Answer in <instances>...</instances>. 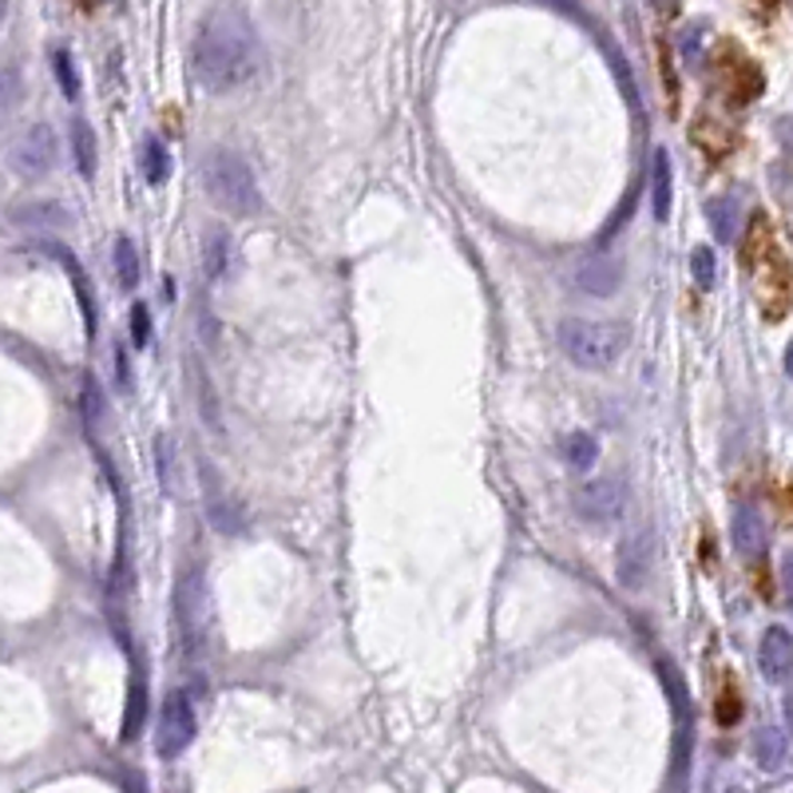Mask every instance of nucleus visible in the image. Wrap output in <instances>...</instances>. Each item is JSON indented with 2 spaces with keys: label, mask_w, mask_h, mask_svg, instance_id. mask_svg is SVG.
I'll return each mask as SVG.
<instances>
[{
  "label": "nucleus",
  "mask_w": 793,
  "mask_h": 793,
  "mask_svg": "<svg viewBox=\"0 0 793 793\" xmlns=\"http://www.w3.org/2000/svg\"><path fill=\"white\" fill-rule=\"evenodd\" d=\"M17 96H20L17 72H12V68H0V119L9 116V108L17 103Z\"/></svg>",
  "instance_id": "cd10ccee"
},
{
  "label": "nucleus",
  "mask_w": 793,
  "mask_h": 793,
  "mask_svg": "<svg viewBox=\"0 0 793 793\" xmlns=\"http://www.w3.org/2000/svg\"><path fill=\"white\" fill-rule=\"evenodd\" d=\"M754 762L766 774H777V770H785V762H790V739H785L782 726H762L754 734Z\"/></svg>",
  "instance_id": "dca6fc26"
},
{
  "label": "nucleus",
  "mask_w": 793,
  "mask_h": 793,
  "mask_svg": "<svg viewBox=\"0 0 793 793\" xmlns=\"http://www.w3.org/2000/svg\"><path fill=\"white\" fill-rule=\"evenodd\" d=\"M706 219H711V230L718 242H734V238H739V219H742L739 195H714V199L706 202Z\"/></svg>",
  "instance_id": "a211bd4d"
},
{
  "label": "nucleus",
  "mask_w": 793,
  "mask_h": 793,
  "mask_svg": "<svg viewBox=\"0 0 793 793\" xmlns=\"http://www.w3.org/2000/svg\"><path fill=\"white\" fill-rule=\"evenodd\" d=\"M575 282H579V290L595 294V298H612V294L623 286V258H615V255L587 258V262L575 270Z\"/></svg>",
  "instance_id": "f8f14e48"
},
{
  "label": "nucleus",
  "mask_w": 793,
  "mask_h": 793,
  "mask_svg": "<svg viewBox=\"0 0 793 793\" xmlns=\"http://www.w3.org/2000/svg\"><path fill=\"white\" fill-rule=\"evenodd\" d=\"M116 365H119V389H131V377H128V349L116 346Z\"/></svg>",
  "instance_id": "2f4dec72"
},
{
  "label": "nucleus",
  "mask_w": 793,
  "mask_h": 793,
  "mask_svg": "<svg viewBox=\"0 0 793 793\" xmlns=\"http://www.w3.org/2000/svg\"><path fill=\"white\" fill-rule=\"evenodd\" d=\"M143 179L151 187H163L171 179V156H167V147L159 136H147L143 139Z\"/></svg>",
  "instance_id": "412c9836"
},
{
  "label": "nucleus",
  "mask_w": 793,
  "mask_h": 793,
  "mask_svg": "<svg viewBox=\"0 0 793 793\" xmlns=\"http://www.w3.org/2000/svg\"><path fill=\"white\" fill-rule=\"evenodd\" d=\"M651 559H655L651 528L627 532V536H623V544H619V556H615V575H619V587H627V592H638V587L647 584Z\"/></svg>",
  "instance_id": "1a4fd4ad"
},
{
  "label": "nucleus",
  "mask_w": 793,
  "mask_h": 793,
  "mask_svg": "<svg viewBox=\"0 0 793 793\" xmlns=\"http://www.w3.org/2000/svg\"><path fill=\"white\" fill-rule=\"evenodd\" d=\"M202 476H207V480H202V488H207V516H210V524H215L222 536H238V532L247 528V521H242V508H238V504L219 488V476L210 473V465H202Z\"/></svg>",
  "instance_id": "ddd939ff"
},
{
  "label": "nucleus",
  "mask_w": 793,
  "mask_h": 793,
  "mask_svg": "<svg viewBox=\"0 0 793 793\" xmlns=\"http://www.w3.org/2000/svg\"><path fill=\"white\" fill-rule=\"evenodd\" d=\"M575 516L584 524H615L627 512V480L623 476H592L572 496Z\"/></svg>",
  "instance_id": "0eeeda50"
},
{
  "label": "nucleus",
  "mask_w": 793,
  "mask_h": 793,
  "mask_svg": "<svg viewBox=\"0 0 793 793\" xmlns=\"http://www.w3.org/2000/svg\"><path fill=\"white\" fill-rule=\"evenodd\" d=\"M52 68H56V80H60V91H65L68 100H76V96H80V72H76V60L65 52V48H56Z\"/></svg>",
  "instance_id": "b1692460"
},
{
  "label": "nucleus",
  "mask_w": 793,
  "mask_h": 793,
  "mask_svg": "<svg viewBox=\"0 0 793 793\" xmlns=\"http://www.w3.org/2000/svg\"><path fill=\"white\" fill-rule=\"evenodd\" d=\"M111 258H116V278L123 290H136L139 286V250L136 242H131L128 235L116 238V250H111Z\"/></svg>",
  "instance_id": "4be33fe9"
},
{
  "label": "nucleus",
  "mask_w": 793,
  "mask_h": 793,
  "mask_svg": "<svg viewBox=\"0 0 793 793\" xmlns=\"http://www.w3.org/2000/svg\"><path fill=\"white\" fill-rule=\"evenodd\" d=\"M663 671V686L666 698H671V714H675V742H671V766H675V782L683 785L686 770H691V754H694V706H691V691H686V678L675 663H658Z\"/></svg>",
  "instance_id": "20e7f679"
},
{
  "label": "nucleus",
  "mask_w": 793,
  "mask_h": 793,
  "mask_svg": "<svg viewBox=\"0 0 793 793\" xmlns=\"http://www.w3.org/2000/svg\"><path fill=\"white\" fill-rule=\"evenodd\" d=\"M83 420H88V429H96V425L103 420V397L91 377L83 381Z\"/></svg>",
  "instance_id": "bb28decb"
},
{
  "label": "nucleus",
  "mask_w": 793,
  "mask_h": 793,
  "mask_svg": "<svg viewBox=\"0 0 793 793\" xmlns=\"http://www.w3.org/2000/svg\"><path fill=\"white\" fill-rule=\"evenodd\" d=\"M175 623H179L182 647L199 655L207 638V587H202V572L191 564L175 579Z\"/></svg>",
  "instance_id": "39448f33"
},
{
  "label": "nucleus",
  "mask_w": 793,
  "mask_h": 793,
  "mask_svg": "<svg viewBox=\"0 0 793 793\" xmlns=\"http://www.w3.org/2000/svg\"><path fill=\"white\" fill-rule=\"evenodd\" d=\"M739 714H742V706H739V694H722V711H718V722L722 726H730V722H739Z\"/></svg>",
  "instance_id": "c756f323"
},
{
  "label": "nucleus",
  "mask_w": 793,
  "mask_h": 793,
  "mask_svg": "<svg viewBox=\"0 0 793 793\" xmlns=\"http://www.w3.org/2000/svg\"><path fill=\"white\" fill-rule=\"evenodd\" d=\"M4 17H9V0H0V28H4Z\"/></svg>",
  "instance_id": "72a5a7b5"
},
{
  "label": "nucleus",
  "mask_w": 793,
  "mask_h": 793,
  "mask_svg": "<svg viewBox=\"0 0 793 793\" xmlns=\"http://www.w3.org/2000/svg\"><path fill=\"white\" fill-rule=\"evenodd\" d=\"M195 734H199V714H195V703L187 691H171L159 706V722H156V754L163 762H175L182 750L191 746Z\"/></svg>",
  "instance_id": "423d86ee"
},
{
  "label": "nucleus",
  "mask_w": 793,
  "mask_h": 793,
  "mask_svg": "<svg viewBox=\"0 0 793 793\" xmlns=\"http://www.w3.org/2000/svg\"><path fill=\"white\" fill-rule=\"evenodd\" d=\"M647 4H651V9H658V12H671V9L678 4V0H647Z\"/></svg>",
  "instance_id": "473e14b6"
},
{
  "label": "nucleus",
  "mask_w": 793,
  "mask_h": 793,
  "mask_svg": "<svg viewBox=\"0 0 793 793\" xmlns=\"http://www.w3.org/2000/svg\"><path fill=\"white\" fill-rule=\"evenodd\" d=\"M671 202H675V171H671V151L658 147L651 159V215L658 222L671 219Z\"/></svg>",
  "instance_id": "4468645a"
},
{
  "label": "nucleus",
  "mask_w": 793,
  "mask_h": 793,
  "mask_svg": "<svg viewBox=\"0 0 793 793\" xmlns=\"http://www.w3.org/2000/svg\"><path fill=\"white\" fill-rule=\"evenodd\" d=\"M156 476H159V488H163L167 496H179L182 468H179V445H175L171 433H159L156 437Z\"/></svg>",
  "instance_id": "6ab92c4d"
},
{
  "label": "nucleus",
  "mask_w": 793,
  "mask_h": 793,
  "mask_svg": "<svg viewBox=\"0 0 793 793\" xmlns=\"http://www.w3.org/2000/svg\"><path fill=\"white\" fill-rule=\"evenodd\" d=\"M730 536H734V547L746 559H762L770 552V528L754 504H739L734 521H730Z\"/></svg>",
  "instance_id": "9b49d317"
},
{
  "label": "nucleus",
  "mask_w": 793,
  "mask_h": 793,
  "mask_svg": "<svg viewBox=\"0 0 793 793\" xmlns=\"http://www.w3.org/2000/svg\"><path fill=\"white\" fill-rule=\"evenodd\" d=\"M143 722H147V675L143 666H136V675L128 683V706H123V730H119V739L123 742H136L143 734Z\"/></svg>",
  "instance_id": "f3484780"
},
{
  "label": "nucleus",
  "mask_w": 793,
  "mask_h": 793,
  "mask_svg": "<svg viewBox=\"0 0 793 793\" xmlns=\"http://www.w3.org/2000/svg\"><path fill=\"white\" fill-rule=\"evenodd\" d=\"M757 666H762V678L774 686H785L793 675V638L785 627H766L762 635V647H757Z\"/></svg>",
  "instance_id": "9d476101"
},
{
  "label": "nucleus",
  "mask_w": 793,
  "mask_h": 793,
  "mask_svg": "<svg viewBox=\"0 0 793 793\" xmlns=\"http://www.w3.org/2000/svg\"><path fill=\"white\" fill-rule=\"evenodd\" d=\"M68 143H72L76 171H80L83 179H91V175H96V163H100V147H96V131H91V123L76 119L72 131H68Z\"/></svg>",
  "instance_id": "aec40b11"
},
{
  "label": "nucleus",
  "mask_w": 793,
  "mask_h": 793,
  "mask_svg": "<svg viewBox=\"0 0 793 793\" xmlns=\"http://www.w3.org/2000/svg\"><path fill=\"white\" fill-rule=\"evenodd\" d=\"M262 68V40L238 4H215L195 28L191 72L210 96L247 88Z\"/></svg>",
  "instance_id": "f257e3e1"
},
{
  "label": "nucleus",
  "mask_w": 793,
  "mask_h": 793,
  "mask_svg": "<svg viewBox=\"0 0 793 793\" xmlns=\"http://www.w3.org/2000/svg\"><path fill=\"white\" fill-rule=\"evenodd\" d=\"M56 159H60V143H56V131L48 123H32L24 136L12 143V167L24 179H44V175L56 171Z\"/></svg>",
  "instance_id": "6e6552de"
},
{
  "label": "nucleus",
  "mask_w": 793,
  "mask_h": 793,
  "mask_svg": "<svg viewBox=\"0 0 793 793\" xmlns=\"http://www.w3.org/2000/svg\"><path fill=\"white\" fill-rule=\"evenodd\" d=\"M564 456H567V465L572 468L587 473V468L599 460V440H595L592 433H572V437L564 440Z\"/></svg>",
  "instance_id": "5701e85b"
},
{
  "label": "nucleus",
  "mask_w": 793,
  "mask_h": 793,
  "mask_svg": "<svg viewBox=\"0 0 793 793\" xmlns=\"http://www.w3.org/2000/svg\"><path fill=\"white\" fill-rule=\"evenodd\" d=\"M202 187H207L210 202L235 215V219H250L262 207L250 163L238 151H227V147H215V151L202 156Z\"/></svg>",
  "instance_id": "f03ea898"
},
{
  "label": "nucleus",
  "mask_w": 793,
  "mask_h": 793,
  "mask_svg": "<svg viewBox=\"0 0 793 793\" xmlns=\"http://www.w3.org/2000/svg\"><path fill=\"white\" fill-rule=\"evenodd\" d=\"M68 219H72L68 210L48 207V202H40V207H28V210H17V222H40V227H65Z\"/></svg>",
  "instance_id": "a878e982"
},
{
  "label": "nucleus",
  "mask_w": 793,
  "mask_h": 793,
  "mask_svg": "<svg viewBox=\"0 0 793 793\" xmlns=\"http://www.w3.org/2000/svg\"><path fill=\"white\" fill-rule=\"evenodd\" d=\"M147 326H151V321H147V306L136 301V306H131V338H136V346L147 341Z\"/></svg>",
  "instance_id": "c85d7f7f"
},
{
  "label": "nucleus",
  "mask_w": 793,
  "mask_h": 793,
  "mask_svg": "<svg viewBox=\"0 0 793 793\" xmlns=\"http://www.w3.org/2000/svg\"><path fill=\"white\" fill-rule=\"evenodd\" d=\"M691 274H694V282L703 286V290H711L714 282H718V258H714V250H706V247H698L691 255Z\"/></svg>",
  "instance_id": "393cba45"
},
{
  "label": "nucleus",
  "mask_w": 793,
  "mask_h": 793,
  "mask_svg": "<svg viewBox=\"0 0 793 793\" xmlns=\"http://www.w3.org/2000/svg\"><path fill=\"white\" fill-rule=\"evenodd\" d=\"M230 258H235V238H230L227 227H210L202 235V274L210 282H219L222 274L230 270Z\"/></svg>",
  "instance_id": "2eb2a0df"
},
{
  "label": "nucleus",
  "mask_w": 793,
  "mask_h": 793,
  "mask_svg": "<svg viewBox=\"0 0 793 793\" xmlns=\"http://www.w3.org/2000/svg\"><path fill=\"white\" fill-rule=\"evenodd\" d=\"M631 346V329L623 321H603V318H567L559 321V349L572 365L579 369H612Z\"/></svg>",
  "instance_id": "7ed1b4c3"
},
{
  "label": "nucleus",
  "mask_w": 793,
  "mask_h": 793,
  "mask_svg": "<svg viewBox=\"0 0 793 793\" xmlns=\"http://www.w3.org/2000/svg\"><path fill=\"white\" fill-rule=\"evenodd\" d=\"M544 4H552V9H556V12H564V17L579 20V24H592V20H587V12L579 9V4H575V0H544Z\"/></svg>",
  "instance_id": "7c9ffc66"
}]
</instances>
